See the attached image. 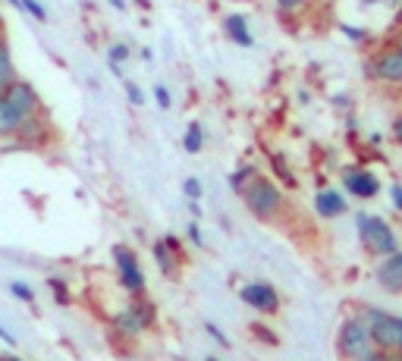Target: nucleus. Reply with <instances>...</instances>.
<instances>
[{
    "mask_svg": "<svg viewBox=\"0 0 402 361\" xmlns=\"http://www.w3.org/2000/svg\"><path fill=\"white\" fill-rule=\"evenodd\" d=\"M10 293H13L19 302H32L35 299V293L26 286V283H19V279H16V283H10Z\"/></svg>",
    "mask_w": 402,
    "mask_h": 361,
    "instance_id": "nucleus-21",
    "label": "nucleus"
},
{
    "mask_svg": "<svg viewBox=\"0 0 402 361\" xmlns=\"http://www.w3.org/2000/svg\"><path fill=\"white\" fill-rule=\"evenodd\" d=\"M365 75L377 79V82H402V44H390V48L377 50L368 63H365Z\"/></svg>",
    "mask_w": 402,
    "mask_h": 361,
    "instance_id": "nucleus-4",
    "label": "nucleus"
},
{
    "mask_svg": "<svg viewBox=\"0 0 402 361\" xmlns=\"http://www.w3.org/2000/svg\"><path fill=\"white\" fill-rule=\"evenodd\" d=\"M208 361H217V358H208Z\"/></svg>",
    "mask_w": 402,
    "mask_h": 361,
    "instance_id": "nucleus-38",
    "label": "nucleus"
},
{
    "mask_svg": "<svg viewBox=\"0 0 402 361\" xmlns=\"http://www.w3.org/2000/svg\"><path fill=\"white\" fill-rule=\"evenodd\" d=\"M185 195H189L192 201H198V198H201V183H198V179H185Z\"/></svg>",
    "mask_w": 402,
    "mask_h": 361,
    "instance_id": "nucleus-26",
    "label": "nucleus"
},
{
    "mask_svg": "<svg viewBox=\"0 0 402 361\" xmlns=\"http://www.w3.org/2000/svg\"><path fill=\"white\" fill-rule=\"evenodd\" d=\"M377 283L383 289H390V293H402V252L399 248L390 252L387 261L377 267Z\"/></svg>",
    "mask_w": 402,
    "mask_h": 361,
    "instance_id": "nucleus-9",
    "label": "nucleus"
},
{
    "mask_svg": "<svg viewBox=\"0 0 402 361\" xmlns=\"http://www.w3.org/2000/svg\"><path fill=\"white\" fill-rule=\"evenodd\" d=\"M358 236H361V242L368 246V252H374V254H390V252L399 248L396 232L390 230L381 217H365V214H361L358 217Z\"/></svg>",
    "mask_w": 402,
    "mask_h": 361,
    "instance_id": "nucleus-5",
    "label": "nucleus"
},
{
    "mask_svg": "<svg viewBox=\"0 0 402 361\" xmlns=\"http://www.w3.org/2000/svg\"><path fill=\"white\" fill-rule=\"evenodd\" d=\"M374 3H381V0H361V7H374Z\"/></svg>",
    "mask_w": 402,
    "mask_h": 361,
    "instance_id": "nucleus-34",
    "label": "nucleus"
},
{
    "mask_svg": "<svg viewBox=\"0 0 402 361\" xmlns=\"http://www.w3.org/2000/svg\"><path fill=\"white\" fill-rule=\"evenodd\" d=\"M44 129H48V120H44L42 110H38V113H32V116L22 120L19 132H16L13 138H19V142H26V145H38V142H42V136H44Z\"/></svg>",
    "mask_w": 402,
    "mask_h": 361,
    "instance_id": "nucleus-12",
    "label": "nucleus"
},
{
    "mask_svg": "<svg viewBox=\"0 0 402 361\" xmlns=\"http://www.w3.org/2000/svg\"><path fill=\"white\" fill-rule=\"evenodd\" d=\"M302 3H308V0H277V10L280 13H293V10H299Z\"/></svg>",
    "mask_w": 402,
    "mask_h": 361,
    "instance_id": "nucleus-24",
    "label": "nucleus"
},
{
    "mask_svg": "<svg viewBox=\"0 0 402 361\" xmlns=\"http://www.w3.org/2000/svg\"><path fill=\"white\" fill-rule=\"evenodd\" d=\"M154 101H157V107H170V91H167L164 89V85H157V89H154Z\"/></svg>",
    "mask_w": 402,
    "mask_h": 361,
    "instance_id": "nucleus-23",
    "label": "nucleus"
},
{
    "mask_svg": "<svg viewBox=\"0 0 402 361\" xmlns=\"http://www.w3.org/2000/svg\"><path fill=\"white\" fill-rule=\"evenodd\" d=\"M113 327H116V333H123V336H136L138 330L145 327V324H142V317H138V311H136V308H129V311L116 314V317H113Z\"/></svg>",
    "mask_w": 402,
    "mask_h": 361,
    "instance_id": "nucleus-16",
    "label": "nucleus"
},
{
    "mask_svg": "<svg viewBox=\"0 0 402 361\" xmlns=\"http://www.w3.org/2000/svg\"><path fill=\"white\" fill-rule=\"evenodd\" d=\"M16 79H19V75H16V66H13V54H10L7 41L0 38V95H3Z\"/></svg>",
    "mask_w": 402,
    "mask_h": 361,
    "instance_id": "nucleus-15",
    "label": "nucleus"
},
{
    "mask_svg": "<svg viewBox=\"0 0 402 361\" xmlns=\"http://www.w3.org/2000/svg\"><path fill=\"white\" fill-rule=\"evenodd\" d=\"M154 258H157V264H161V270L164 273H176V258H173V248L167 246V242H157L154 246Z\"/></svg>",
    "mask_w": 402,
    "mask_h": 361,
    "instance_id": "nucleus-18",
    "label": "nucleus"
},
{
    "mask_svg": "<svg viewBox=\"0 0 402 361\" xmlns=\"http://www.w3.org/2000/svg\"><path fill=\"white\" fill-rule=\"evenodd\" d=\"M336 349H340V355H342L346 361H355V358H361V355H368L371 349H374V340H371L368 320L349 317L346 324H342V330H340Z\"/></svg>",
    "mask_w": 402,
    "mask_h": 361,
    "instance_id": "nucleus-2",
    "label": "nucleus"
},
{
    "mask_svg": "<svg viewBox=\"0 0 402 361\" xmlns=\"http://www.w3.org/2000/svg\"><path fill=\"white\" fill-rule=\"evenodd\" d=\"M346 189L358 198H374L381 192V183L368 170H352V173H346Z\"/></svg>",
    "mask_w": 402,
    "mask_h": 361,
    "instance_id": "nucleus-10",
    "label": "nucleus"
},
{
    "mask_svg": "<svg viewBox=\"0 0 402 361\" xmlns=\"http://www.w3.org/2000/svg\"><path fill=\"white\" fill-rule=\"evenodd\" d=\"M51 286L57 293V302H66V286H60V279H51Z\"/></svg>",
    "mask_w": 402,
    "mask_h": 361,
    "instance_id": "nucleus-30",
    "label": "nucleus"
},
{
    "mask_svg": "<svg viewBox=\"0 0 402 361\" xmlns=\"http://www.w3.org/2000/svg\"><path fill=\"white\" fill-rule=\"evenodd\" d=\"M393 136H396V142L402 145V116H399V120H396V123H393Z\"/></svg>",
    "mask_w": 402,
    "mask_h": 361,
    "instance_id": "nucleus-32",
    "label": "nucleus"
},
{
    "mask_svg": "<svg viewBox=\"0 0 402 361\" xmlns=\"http://www.w3.org/2000/svg\"><path fill=\"white\" fill-rule=\"evenodd\" d=\"M314 207H318L320 217H340V214L346 211V201H342L340 192L327 189V192H320V195L314 198Z\"/></svg>",
    "mask_w": 402,
    "mask_h": 361,
    "instance_id": "nucleus-14",
    "label": "nucleus"
},
{
    "mask_svg": "<svg viewBox=\"0 0 402 361\" xmlns=\"http://www.w3.org/2000/svg\"><path fill=\"white\" fill-rule=\"evenodd\" d=\"M3 98H7L10 104H13L16 110H19L22 116H32L42 110V101H38V91L32 89V82H26V79H16L13 85H10L7 91H3Z\"/></svg>",
    "mask_w": 402,
    "mask_h": 361,
    "instance_id": "nucleus-7",
    "label": "nucleus"
},
{
    "mask_svg": "<svg viewBox=\"0 0 402 361\" xmlns=\"http://www.w3.org/2000/svg\"><path fill=\"white\" fill-rule=\"evenodd\" d=\"M113 261H116V267H120V283H123L129 293H142V289H145V277H142L138 261L132 258L126 248H113Z\"/></svg>",
    "mask_w": 402,
    "mask_h": 361,
    "instance_id": "nucleus-8",
    "label": "nucleus"
},
{
    "mask_svg": "<svg viewBox=\"0 0 402 361\" xmlns=\"http://www.w3.org/2000/svg\"><path fill=\"white\" fill-rule=\"evenodd\" d=\"M355 361H387V355H383V352H374V349H371L368 355H361V358H355Z\"/></svg>",
    "mask_w": 402,
    "mask_h": 361,
    "instance_id": "nucleus-31",
    "label": "nucleus"
},
{
    "mask_svg": "<svg viewBox=\"0 0 402 361\" xmlns=\"http://www.w3.org/2000/svg\"><path fill=\"white\" fill-rule=\"evenodd\" d=\"M126 57H129V48H126V44H113V48H110V63H123Z\"/></svg>",
    "mask_w": 402,
    "mask_h": 361,
    "instance_id": "nucleus-22",
    "label": "nucleus"
},
{
    "mask_svg": "<svg viewBox=\"0 0 402 361\" xmlns=\"http://www.w3.org/2000/svg\"><path fill=\"white\" fill-rule=\"evenodd\" d=\"M390 198H393V205L402 211V185H393V189H390Z\"/></svg>",
    "mask_w": 402,
    "mask_h": 361,
    "instance_id": "nucleus-29",
    "label": "nucleus"
},
{
    "mask_svg": "<svg viewBox=\"0 0 402 361\" xmlns=\"http://www.w3.org/2000/svg\"><path fill=\"white\" fill-rule=\"evenodd\" d=\"M22 120H26V116H22L19 110L7 101V98L0 95V136H3V138L16 136V132H19V126H22Z\"/></svg>",
    "mask_w": 402,
    "mask_h": 361,
    "instance_id": "nucleus-13",
    "label": "nucleus"
},
{
    "mask_svg": "<svg viewBox=\"0 0 402 361\" xmlns=\"http://www.w3.org/2000/svg\"><path fill=\"white\" fill-rule=\"evenodd\" d=\"M223 28H226V35H230V38L239 44V48H252V44H255V35H252V28H248L246 16H239V13L226 16V19H223Z\"/></svg>",
    "mask_w": 402,
    "mask_h": 361,
    "instance_id": "nucleus-11",
    "label": "nucleus"
},
{
    "mask_svg": "<svg viewBox=\"0 0 402 361\" xmlns=\"http://www.w3.org/2000/svg\"><path fill=\"white\" fill-rule=\"evenodd\" d=\"M239 295H242L246 305L258 308V311H264V314H273L280 308V295L271 283H248V286L239 289Z\"/></svg>",
    "mask_w": 402,
    "mask_h": 361,
    "instance_id": "nucleus-6",
    "label": "nucleus"
},
{
    "mask_svg": "<svg viewBox=\"0 0 402 361\" xmlns=\"http://www.w3.org/2000/svg\"><path fill=\"white\" fill-rule=\"evenodd\" d=\"M0 361H3V358H0Z\"/></svg>",
    "mask_w": 402,
    "mask_h": 361,
    "instance_id": "nucleus-39",
    "label": "nucleus"
},
{
    "mask_svg": "<svg viewBox=\"0 0 402 361\" xmlns=\"http://www.w3.org/2000/svg\"><path fill=\"white\" fill-rule=\"evenodd\" d=\"M255 176H258V173H255L252 167H242V170H236V173H232V176H230V185H232V189H236V192H242L248 183H252Z\"/></svg>",
    "mask_w": 402,
    "mask_h": 361,
    "instance_id": "nucleus-19",
    "label": "nucleus"
},
{
    "mask_svg": "<svg viewBox=\"0 0 402 361\" xmlns=\"http://www.w3.org/2000/svg\"><path fill=\"white\" fill-rule=\"evenodd\" d=\"M22 10H26L28 16H35L38 22H48V10H44L38 0H22Z\"/></svg>",
    "mask_w": 402,
    "mask_h": 361,
    "instance_id": "nucleus-20",
    "label": "nucleus"
},
{
    "mask_svg": "<svg viewBox=\"0 0 402 361\" xmlns=\"http://www.w3.org/2000/svg\"><path fill=\"white\" fill-rule=\"evenodd\" d=\"M205 327H208V333H211V336H214V340H217V342H220V346H230V340H226V336H223V333H220V327H214V324H205Z\"/></svg>",
    "mask_w": 402,
    "mask_h": 361,
    "instance_id": "nucleus-28",
    "label": "nucleus"
},
{
    "mask_svg": "<svg viewBox=\"0 0 402 361\" xmlns=\"http://www.w3.org/2000/svg\"><path fill=\"white\" fill-rule=\"evenodd\" d=\"M3 361H19V358H3Z\"/></svg>",
    "mask_w": 402,
    "mask_h": 361,
    "instance_id": "nucleus-36",
    "label": "nucleus"
},
{
    "mask_svg": "<svg viewBox=\"0 0 402 361\" xmlns=\"http://www.w3.org/2000/svg\"><path fill=\"white\" fill-rule=\"evenodd\" d=\"M0 38H3V28H0Z\"/></svg>",
    "mask_w": 402,
    "mask_h": 361,
    "instance_id": "nucleus-37",
    "label": "nucleus"
},
{
    "mask_svg": "<svg viewBox=\"0 0 402 361\" xmlns=\"http://www.w3.org/2000/svg\"><path fill=\"white\" fill-rule=\"evenodd\" d=\"M126 95H129L132 104H145V95H142V89H138L136 82H126Z\"/></svg>",
    "mask_w": 402,
    "mask_h": 361,
    "instance_id": "nucleus-25",
    "label": "nucleus"
},
{
    "mask_svg": "<svg viewBox=\"0 0 402 361\" xmlns=\"http://www.w3.org/2000/svg\"><path fill=\"white\" fill-rule=\"evenodd\" d=\"M10 3H13V7H16V10H22V0H10Z\"/></svg>",
    "mask_w": 402,
    "mask_h": 361,
    "instance_id": "nucleus-35",
    "label": "nucleus"
},
{
    "mask_svg": "<svg viewBox=\"0 0 402 361\" xmlns=\"http://www.w3.org/2000/svg\"><path fill=\"white\" fill-rule=\"evenodd\" d=\"M110 3H113L116 10H123V7H126V0H110Z\"/></svg>",
    "mask_w": 402,
    "mask_h": 361,
    "instance_id": "nucleus-33",
    "label": "nucleus"
},
{
    "mask_svg": "<svg viewBox=\"0 0 402 361\" xmlns=\"http://www.w3.org/2000/svg\"><path fill=\"white\" fill-rule=\"evenodd\" d=\"M242 198H246L248 211H252L258 220H271L273 214L280 211V205H283L280 189L271 183V179H264V176H255L252 183L242 189Z\"/></svg>",
    "mask_w": 402,
    "mask_h": 361,
    "instance_id": "nucleus-1",
    "label": "nucleus"
},
{
    "mask_svg": "<svg viewBox=\"0 0 402 361\" xmlns=\"http://www.w3.org/2000/svg\"><path fill=\"white\" fill-rule=\"evenodd\" d=\"M342 35L352 38V41H365V38H368V32H361V28H349V26H342Z\"/></svg>",
    "mask_w": 402,
    "mask_h": 361,
    "instance_id": "nucleus-27",
    "label": "nucleus"
},
{
    "mask_svg": "<svg viewBox=\"0 0 402 361\" xmlns=\"http://www.w3.org/2000/svg\"><path fill=\"white\" fill-rule=\"evenodd\" d=\"M183 148L189 151V154H198V151L205 148V132H201V123H189L185 138H183Z\"/></svg>",
    "mask_w": 402,
    "mask_h": 361,
    "instance_id": "nucleus-17",
    "label": "nucleus"
},
{
    "mask_svg": "<svg viewBox=\"0 0 402 361\" xmlns=\"http://www.w3.org/2000/svg\"><path fill=\"white\" fill-rule=\"evenodd\" d=\"M368 327L374 346H381L390 355H402V317L383 311H368Z\"/></svg>",
    "mask_w": 402,
    "mask_h": 361,
    "instance_id": "nucleus-3",
    "label": "nucleus"
}]
</instances>
